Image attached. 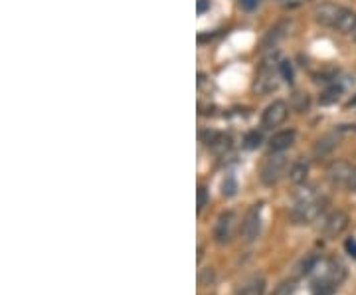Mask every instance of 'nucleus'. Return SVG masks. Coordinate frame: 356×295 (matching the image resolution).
I'll use <instances>...</instances> for the list:
<instances>
[{
    "label": "nucleus",
    "mask_w": 356,
    "mask_h": 295,
    "mask_svg": "<svg viewBox=\"0 0 356 295\" xmlns=\"http://www.w3.org/2000/svg\"><path fill=\"white\" fill-rule=\"evenodd\" d=\"M327 179L334 189H356V167L346 161H334L331 167L327 168Z\"/></svg>",
    "instance_id": "20e7f679"
},
{
    "label": "nucleus",
    "mask_w": 356,
    "mask_h": 295,
    "mask_svg": "<svg viewBox=\"0 0 356 295\" xmlns=\"http://www.w3.org/2000/svg\"><path fill=\"white\" fill-rule=\"evenodd\" d=\"M355 193H356V189H355Z\"/></svg>",
    "instance_id": "cd10ccee"
},
{
    "label": "nucleus",
    "mask_w": 356,
    "mask_h": 295,
    "mask_svg": "<svg viewBox=\"0 0 356 295\" xmlns=\"http://www.w3.org/2000/svg\"><path fill=\"white\" fill-rule=\"evenodd\" d=\"M339 145V137L337 135H325L323 139H318L317 145H315V157H325L329 154Z\"/></svg>",
    "instance_id": "ddd939ff"
},
{
    "label": "nucleus",
    "mask_w": 356,
    "mask_h": 295,
    "mask_svg": "<svg viewBox=\"0 0 356 295\" xmlns=\"http://www.w3.org/2000/svg\"><path fill=\"white\" fill-rule=\"evenodd\" d=\"M224 196H234L236 194V191H238V182H236V179L234 177H226V180H224Z\"/></svg>",
    "instance_id": "a211bd4d"
},
{
    "label": "nucleus",
    "mask_w": 356,
    "mask_h": 295,
    "mask_svg": "<svg viewBox=\"0 0 356 295\" xmlns=\"http://www.w3.org/2000/svg\"><path fill=\"white\" fill-rule=\"evenodd\" d=\"M295 139H297L295 129H283L269 139V151L271 153H285L287 149H291Z\"/></svg>",
    "instance_id": "9b49d317"
},
{
    "label": "nucleus",
    "mask_w": 356,
    "mask_h": 295,
    "mask_svg": "<svg viewBox=\"0 0 356 295\" xmlns=\"http://www.w3.org/2000/svg\"><path fill=\"white\" fill-rule=\"evenodd\" d=\"M280 72H281V77L287 81V83H291L293 81V67H291V62H281L280 64Z\"/></svg>",
    "instance_id": "6ab92c4d"
},
{
    "label": "nucleus",
    "mask_w": 356,
    "mask_h": 295,
    "mask_svg": "<svg viewBox=\"0 0 356 295\" xmlns=\"http://www.w3.org/2000/svg\"><path fill=\"white\" fill-rule=\"evenodd\" d=\"M348 105H356V95L350 99V102H348Z\"/></svg>",
    "instance_id": "a878e982"
},
{
    "label": "nucleus",
    "mask_w": 356,
    "mask_h": 295,
    "mask_svg": "<svg viewBox=\"0 0 356 295\" xmlns=\"http://www.w3.org/2000/svg\"><path fill=\"white\" fill-rule=\"evenodd\" d=\"M293 292H295V285H293V282H283L275 287L273 295H293Z\"/></svg>",
    "instance_id": "aec40b11"
},
{
    "label": "nucleus",
    "mask_w": 356,
    "mask_h": 295,
    "mask_svg": "<svg viewBox=\"0 0 356 295\" xmlns=\"http://www.w3.org/2000/svg\"><path fill=\"white\" fill-rule=\"evenodd\" d=\"M344 280V268L337 262L327 264V268L313 283V295H331Z\"/></svg>",
    "instance_id": "7ed1b4c3"
},
{
    "label": "nucleus",
    "mask_w": 356,
    "mask_h": 295,
    "mask_svg": "<svg viewBox=\"0 0 356 295\" xmlns=\"http://www.w3.org/2000/svg\"><path fill=\"white\" fill-rule=\"evenodd\" d=\"M264 141V137H261V133L259 131H250L248 135H245V139H243V147L245 149H257L259 145Z\"/></svg>",
    "instance_id": "dca6fc26"
},
{
    "label": "nucleus",
    "mask_w": 356,
    "mask_h": 295,
    "mask_svg": "<svg viewBox=\"0 0 356 295\" xmlns=\"http://www.w3.org/2000/svg\"><path fill=\"white\" fill-rule=\"evenodd\" d=\"M307 0H277V4H280L281 8H285V10H291V8H299V6H303Z\"/></svg>",
    "instance_id": "4be33fe9"
},
{
    "label": "nucleus",
    "mask_w": 356,
    "mask_h": 295,
    "mask_svg": "<svg viewBox=\"0 0 356 295\" xmlns=\"http://www.w3.org/2000/svg\"><path fill=\"white\" fill-rule=\"evenodd\" d=\"M281 79L280 65L275 62H269V60H264L257 74H255L254 79V91L259 93V95H266V93H271V91L277 90Z\"/></svg>",
    "instance_id": "f03ea898"
},
{
    "label": "nucleus",
    "mask_w": 356,
    "mask_h": 295,
    "mask_svg": "<svg viewBox=\"0 0 356 295\" xmlns=\"http://www.w3.org/2000/svg\"><path fill=\"white\" fill-rule=\"evenodd\" d=\"M287 115H289L287 103L277 99V102L269 103L266 107V111H264V115H261V125H264V129L280 127V125L285 123Z\"/></svg>",
    "instance_id": "6e6552de"
},
{
    "label": "nucleus",
    "mask_w": 356,
    "mask_h": 295,
    "mask_svg": "<svg viewBox=\"0 0 356 295\" xmlns=\"http://www.w3.org/2000/svg\"><path fill=\"white\" fill-rule=\"evenodd\" d=\"M264 292H266V280L261 276H254L252 280L243 283L238 295H264Z\"/></svg>",
    "instance_id": "f8f14e48"
},
{
    "label": "nucleus",
    "mask_w": 356,
    "mask_h": 295,
    "mask_svg": "<svg viewBox=\"0 0 356 295\" xmlns=\"http://www.w3.org/2000/svg\"><path fill=\"white\" fill-rule=\"evenodd\" d=\"M327 200L321 198L313 186H301L295 194V206L291 210V220L295 224H311L325 212Z\"/></svg>",
    "instance_id": "f257e3e1"
},
{
    "label": "nucleus",
    "mask_w": 356,
    "mask_h": 295,
    "mask_svg": "<svg viewBox=\"0 0 356 295\" xmlns=\"http://www.w3.org/2000/svg\"><path fill=\"white\" fill-rule=\"evenodd\" d=\"M348 226V216L344 214L343 210H337V212H331L327 218L323 220V234L327 238H337L341 236Z\"/></svg>",
    "instance_id": "1a4fd4ad"
},
{
    "label": "nucleus",
    "mask_w": 356,
    "mask_h": 295,
    "mask_svg": "<svg viewBox=\"0 0 356 295\" xmlns=\"http://www.w3.org/2000/svg\"><path fill=\"white\" fill-rule=\"evenodd\" d=\"M287 167H289V159L285 157V153H271L266 159L264 167H261L259 179H261V182L266 186H273V184H277L283 179Z\"/></svg>",
    "instance_id": "39448f33"
},
{
    "label": "nucleus",
    "mask_w": 356,
    "mask_h": 295,
    "mask_svg": "<svg viewBox=\"0 0 356 295\" xmlns=\"http://www.w3.org/2000/svg\"><path fill=\"white\" fill-rule=\"evenodd\" d=\"M206 202H208V191L206 186H198V212H202Z\"/></svg>",
    "instance_id": "5701e85b"
},
{
    "label": "nucleus",
    "mask_w": 356,
    "mask_h": 295,
    "mask_svg": "<svg viewBox=\"0 0 356 295\" xmlns=\"http://www.w3.org/2000/svg\"><path fill=\"white\" fill-rule=\"evenodd\" d=\"M344 13H346L344 6L332 4V2H323V4H318L317 8L313 10V16H315L317 24L327 26V28H339Z\"/></svg>",
    "instance_id": "423d86ee"
},
{
    "label": "nucleus",
    "mask_w": 356,
    "mask_h": 295,
    "mask_svg": "<svg viewBox=\"0 0 356 295\" xmlns=\"http://www.w3.org/2000/svg\"><path fill=\"white\" fill-rule=\"evenodd\" d=\"M210 147L216 151L218 154L226 153L232 149V139H229L228 135H216V137H212V141H210Z\"/></svg>",
    "instance_id": "2eb2a0df"
},
{
    "label": "nucleus",
    "mask_w": 356,
    "mask_h": 295,
    "mask_svg": "<svg viewBox=\"0 0 356 295\" xmlns=\"http://www.w3.org/2000/svg\"><path fill=\"white\" fill-rule=\"evenodd\" d=\"M346 250H348V254H350V256L356 257V238H353V240H348V242H346Z\"/></svg>",
    "instance_id": "393cba45"
},
{
    "label": "nucleus",
    "mask_w": 356,
    "mask_h": 295,
    "mask_svg": "<svg viewBox=\"0 0 356 295\" xmlns=\"http://www.w3.org/2000/svg\"><path fill=\"white\" fill-rule=\"evenodd\" d=\"M259 2L261 0H240V6H242L243 10H254L259 6Z\"/></svg>",
    "instance_id": "b1692460"
},
{
    "label": "nucleus",
    "mask_w": 356,
    "mask_h": 295,
    "mask_svg": "<svg viewBox=\"0 0 356 295\" xmlns=\"http://www.w3.org/2000/svg\"><path fill=\"white\" fill-rule=\"evenodd\" d=\"M307 175H309V165H307L305 161H297V163H293V167L289 168V179L295 184H305Z\"/></svg>",
    "instance_id": "4468645a"
},
{
    "label": "nucleus",
    "mask_w": 356,
    "mask_h": 295,
    "mask_svg": "<svg viewBox=\"0 0 356 295\" xmlns=\"http://www.w3.org/2000/svg\"><path fill=\"white\" fill-rule=\"evenodd\" d=\"M339 97H341V88H337V86H332L329 90L323 93V97H321V103H334L339 102Z\"/></svg>",
    "instance_id": "f3484780"
},
{
    "label": "nucleus",
    "mask_w": 356,
    "mask_h": 295,
    "mask_svg": "<svg viewBox=\"0 0 356 295\" xmlns=\"http://www.w3.org/2000/svg\"><path fill=\"white\" fill-rule=\"evenodd\" d=\"M295 99H297V111H301V113H303V111H307V109H309V105H311V102H309V95H307V93H297V95H295Z\"/></svg>",
    "instance_id": "412c9836"
},
{
    "label": "nucleus",
    "mask_w": 356,
    "mask_h": 295,
    "mask_svg": "<svg viewBox=\"0 0 356 295\" xmlns=\"http://www.w3.org/2000/svg\"><path fill=\"white\" fill-rule=\"evenodd\" d=\"M353 36H355V40H356V28H355V32H353Z\"/></svg>",
    "instance_id": "bb28decb"
},
{
    "label": "nucleus",
    "mask_w": 356,
    "mask_h": 295,
    "mask_svg": "<svg viewBox=\"0 0 356 295\" xmlns=\"http://www.w3.org/2000/svg\"><path fill=\"white\" fill-rule=\"evenodd\" d=\"M234 214L232 212H224L220 214V218L216 222V228H214V238H216L218 244H228L234 236Z\"/></svg>",
    "instance_id": "9d476101"
},
{
    "label": "nucleus",
    "mask_w": 356,
    "mask_h": 295,
    "mask_svg": "<svg viewBox=\"0 0 356 295\" xmlns=\"http://www.w3.org/2000/svg\"><path fill=\"white\" fill-rule=\"evenodd\" d=\"M259 232H261V205H255L248 210V214H245V218L242 222L240 234H242L243 242L250 244V242L257 240Z\"/></svg>",
    "instance_id": "0eeeda50"
}]
</instances>
